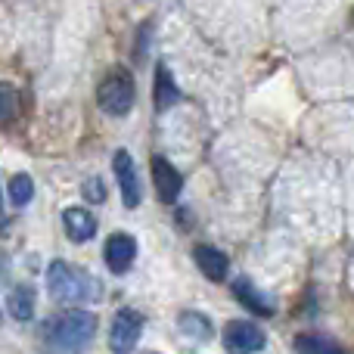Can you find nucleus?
<instances>
[{"mask_svg":"<svg viewBox=\"0 0 354 354\" xmlns=\"http://www.w3.org/2000/svg\"><path fill=\"white\" fill-rule=\"evenodd\" d=\"M93 333H97V314L84 308H68L44 324V342L53 351H81L93 342Z\"/></svg>","mask_w":354,"mask_h":354,"instance_id":"f257e3e1","label":"nucleus"},{"mask_svg":"<svg viewBox=\"0 0 354 354\" xmlns=\"http://www.w3.org/2000/svg\"><path fill=\"white\" fill-rule=\"evenodd\" d=\"M47 292L53 301L66 305H91L100 299V283L87 270L75 268L68 261H53L47 268Z\"/></svg>","mask_w":354,"mask_h":354,"instance_id":"f03ea898","label":"nucleus"},{"mask_svg":"<svg viewBox=\"0 0 354 354\" xmlns=\"http://www.w3.org/2000/svg\"><path fill=\"white\" fill-rule=\"evenodd\" d=\"M134 100H137V84H134V75L128 68H112L97 87V103L106 115L112 118H124L131 109H134Z\"/></svg>","mask_w":354,"mask_h":354,"instance_id":"7ed1b4c3","label":"nucleus"},{"mask_svg":"<svg viewBox=\"0 0 354 354\" xmlns=\"http://www.w3.org/2000/svg\"><path fill=\"white\" fill-rule=\"evenodd\" d=\"M112 174H115L118 189H122L124 208H131V212L140 208L143 187H140V174H137V165H134V159H131L128 149H115V156H112Z\"/></svg>","mask_w":354,"mask_h":354,"instance_id":"20e7f679","label":"nucleus"},{"mask_svg":"<svg viewBox=\"0 0 354 354\" xmlns=\"http://www.w3.org/2000/svg\"><path fill=\"white\" fill-rule=\"evenodd\" d=\"M143 326H147V320H143L140 311H134V308H122V311L112 317V333H109L112 351H118V354L134 351L137 342H140Z\"/></svg>","mask_w":354,"mask_h":354,"instance_id":"39448f33","label":"nucleus"},{"mask_svg":"<svg viewBox=\"0 0 354 354\" xmlns=\"http://www.w3.org/2000/svg\"><path fill=\"white\" fill-rule=\"evenodd\" d=\"M268 336L252 320H230L224 326V348L227 351H264Z\"/></svg>","mask_w":354,"mask_h":354,"instance_id":"423d86ee","label":"nucleus"},{"mask_svg":"<svg viewBox=\"0 0 354 354\" xmlns=\"http://www.w3.org/2000/svg\"><path fill=\"white\" fill-rule=\"evenodd\" d=\"M103 258H106V268L112 274H128L134 268V258H137V243L131 233H112L103 245Z\"/></svg>","mask_w":354,"mask_h":354,"instance_id":"0eeeda50","label":"nucleus"},{"mask_svg":"<svg viewBox=\"0 0 354 354\" xmlns=\"http://www.w3.org/2000/svg\"><path fill=\"white\" fill-rule=\"evenodd\" d=\"M153 183H156V196H159L165 205H174L183 189L180 171H177L165 156H153Z\"/></svg>","mask_w":354,"mask_h":354,"instance_id":"6e6552de","label":"nucleus"},{"mask_svg":"<svg viewBox=\"0 0 354 354\" xmlns=\"http://www.w3.org/2000/svg\"><path fill=\"white\" fill-rule=\"evenodd\" d=\"M230 289H233V299H236L245 311L261 314V317H270V314H274V301H270L249 277H236V280L230 283Z\"/></svg>","mask_w":354,"mask_h":354,"instance_id":"1a4fd4ad","label":"nucleus"},{"mask_svg":"<svg viewBox=\"0 0 354 354\" xmlns=\"http://www.w3.org/2000/svg\"><path fill=\"white\" fill-rule=\"evenodd\" d=\"M62 227H66V236L72 243H91L97 236V218H93V212H87L81 205H68L62 212Z\"/></svg>","mask_w":354,"mask_h":354,"instance_id":"9d476101","label":"nucleus"},{"mask_svg":"<svg viewBox=\"0 0 354 354\" xmlns=\"http://www.w3.org/2000/svg\"><path fill=\"white\" fill-rule=\"evenodd\" d=\"M193 258H196V268H199L212 283H224L227 274H230V258H227L221 249H214V245H205V243L196 245Z\"/></svg>","mask_w":354,"mask_h":354,"instance_id":"9b49d317","label":"nucleus"},{"mask_svg":"<svg viewBox=\"0 0 354 354\" xmlns=\"http://www.w3.org/2000/svg\"><path fill=\"white\" fill-rule=\"evenodd\" d=\"M6 314L19 324H28L35 317V289L25 286V283H16L6 295Z\"/></svg>","mask_w":354,"mask_h":354,"instance_id":"f8f14e48","label":"nucleus"},{"mask_svg":"<svg viewBox=\"0 0 354 354\" xmlns=\"http://www.w3.org/2000/svg\"><path fill=\"white\" fill-rule=\"evenodd\" d=\"M153 100H156V112H168L171 106L180 103V87L174 84L168 66H156V87H153Z\"/></svg>","mask_w":354,"mask_h":354,"instance_id":"ddd939ff","label":"nucleus"},{"mask_svg":"<svg viewBox=\"0 0 354 354\" xmlns=\"http://www.w3.org/2000/svg\"><path fill=\"white\" fill-rule=\"evenodd\" d=\"M177 326H180L183 336L196 339V342H208V339L214 336L212 320H208L205 314H199V311H183L180 317H177Z\"/></svg>","mask_w":354,"mask_h":354,"instance_id":"4468645a","label":"nucleus"},{"mask_svg":"<svg viewBox=\"0 0 354 354\" xmlns=\"http://www.w3.org/2000/svg\"><path fill=\"white\" fill-rule=\"evenodd\" d=\"M292 348L301 351V354H305V351L308 354H336V351H345L336 339L320 336V333H301V336L292 342Z\"/></svg>","mask_w":354,"mask_h":354,"instance_id":"2eb2a0df","label":"nucleus"},{"mask_svg":"<svg viewBox=\"0 0 354 354\" xmlns=\"http://www.w3.org/2000/svg\"><path fill=\"white\" fill-rule=\"evenodd\" d=\"M19 118V93L12 84L0 81V128H10Z\"/></svg>","mask_w":354,"mask_h":354,"instance_id":"dca6fc26","label":"nucleus"},{"mask_svg":"<svg viewBox=\"0 0 354 354\" xmlns=\"http://www.w3.org/2000/svg\"><path fill=\"white\" fill-rule=\"evenodd\" d=\"M35 199V183H31L28 174H12L10 177V202L16 208H25Z\"/></svg>","mask_w":354,"mask_h":354,"instance_id":"f3484780","label":"nucleus"},{"mask_svg":"<svg viewBox=\"0 0 354 354\" xmlns=\"http://www.w3.org/2000/svg\"><path fill=\"white\" fill-rule=\"evenodd\" d=\"M84 199L87 202H103L106 199V189H103V180H100V177H91V180L84 183Z\"/></svg>","mask_w":354,"mask_h":354,"instance_id":"a211bd4d","label":"nucleus"},{"mask_svg":"<svg viewBox=\"0 0 354 354\" xmlns=\"http://www.w3.org/2000/svg\"><path fill=\"white\" fill-rule=\"evenodd\" d=\"M3 224H6V214H3V199H0V230H3Z\"/></svg>","mask_w":354,"mask_h":354,"instance_id":"6ab92c4d","label":"nucleus"},{"mask_svg":"<svg viewBox=\"0 0 354 354\" xmlns=\"http://www.w3.org/2000/svg\"><path fill=\"white\" fill-rule=\"evenodd\" d=\"M3 277H6V270H3V264H0V283H3Z\"/></svg>","mask_w":354,"mask_h":354,"instance_id":"aec40b11","label":"nucleus"}]
</instances>
